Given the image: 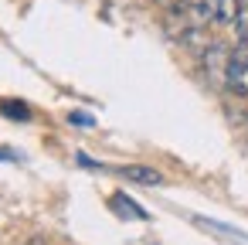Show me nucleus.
I'll list each match as a JSON object with an SVG mask.
<instances>
[{
  "instance_id": "nucleus-1",
  "label": "nucleus",
  "mask_w": 248,
  "mask_h": 245,
  "mask_svg": "<svg viewBox=\"0 0 248 245\" xmlns=\"http://www.w3.org/2000/svg\"><path fill=\"white\" fill-rule=\"evenodd\" d=\"M224 85L234 96H248V38H241L238 48H231V65H228Z\"/></svg>"
},
{
  "instance_id": "nucleus-2",
  "label": "nucleus",
  "mask_w": 248,
  "mask_h": 245,
  "mask_svg": "<svg viewBox=\"0 0 248 245\" xmlns=\"http://www.w3.org/2000/svg\"><path fill=\"white\" fill-rule=\"evenodd\" d=\"M214 7H217V0H180L177 11H180L184 31L187 28H207V24H214Z\"/></svg>"
},
{
  "instance_id": "nucleus-3",
  "label": "nucleus",
  "mask_w": 248,
  "mask_h": 245,
  "mask_svg": "<svg viewBox=\"0 0 248 245\" xmlns=\"http://www.w3.org/2000/svg\"><path fill=\"white\" fill-rule=\"evenodd\" d=\"M228 65H231V51L221 41H207V48H204V72H207V79L221 85L228 79Z\"/></svg>"
},
{
  "instance_id": "nucleus-4",
  "label": "nucleus",
  "mask_w": 248,
  "mask_h": 245,
  "mask_svg": "<svg viewBox=\"0 0 248 245\" xmlns=\"http://www.w3.org/2000/svg\"><path fill=\"white\" fill-rule=\"evenodd\" d=\"M119 177H126V180H133V184H143V187H156V184H163V174H156L153 167H140V163L119 167Z\"/></svg>"
},
{
  "instance_id": "nucleus-5",
  "label": "nucleus",
  "mask_w": 248,
  "mask_h": 245,
  "mask_svg": "<svg viewBox=\"0 0 248 245\" xmlns=\"http://www.w3.org/2000/svg\"><path fill=\"white\" fill-rule=\"evenodd\" d=\"M109 204L116 208V214H119V218H136V221H146V218H150V214H146L133 197H126V194H112V197H109Z\"/></svg>"
},
{
  "instance_id": "nucleus-6",
  "label": "nucleus",
  "mask_w": 248,
  "mask_h": 245,
  "mask_svg": "<svg viewBox=\"0 0 248 245\" xmlns=\"http://www.w3.org/2000/svg\"><path fill=\"white\" fill-rule=\"evenodd\" d=\"M238 17H241V0H217V7H214V24L231 28V24H238Z\"/></svg>"
},
{
  "instance_id": "nucleus-7",
  "label": "nucleus",
  "mask_w": 248,
  "mask_h": 245,
  "mask_svg": "<svg viewBox=\"0 0 248 245\" xmlns=\"http://www.w3.org/2000/svg\"><path fill=\"white\" fill-rule=\"evenodd\" d=\"M201 228H211V231H221L224 238H241V242H248V235L245 231H238V228H231V225H221V221H211V218H194Z\"/></svg>"
},
{
  "instance_id": "nucleus-8",
  "label": "nucleus",
  "mask_w": 248,
  "mask_h": 245,
  "mask_svg": "<svg viewBox=\"0 0 248 245\" xmlns=\"http://www.w3.org/2000/svg\"><path fill=\"white\" fill-rule=\"evenodd\" d=\"M0 109H4V116H11V119H31V109H28L24 102H11V99H7Z\"/></svg>"
},
{
  "instance_id": "nucleus-9",
  "label": "nucleus",
  "mask_w": 248,
  "mask_h": 245,
  "mask_svg": "<svg viewBox=\"0 0 248 245\" xmlns=\"http://www.w3.org/2000/svg\"><path fill=\"white\" fill-rule=\"evenodd\" d=\"M68 119H72V123H78V126H85V130L92 126V116H85V113H72Z\"/></svg>"
},
{
  "instance_id": "nucleus-10",
  "label": "nucleus",
  "mask_w": 248,
  "mask_h": 245,
  "mask_svg": "<svg viewBox=\"0 0 248 245\" xmlns=\"http://www.w3.org/2000/svg\"><path fill=\"white\" fill-rule=\"evenodd\" d=\"M0 160H7V163H17L21 157H17V153H11V150H0Z\"/></svg>"
},
{
  "instance_id": "nucleus-11",
  "label": "nucleus",
  "mask_w": 248,
  "mask_h": 245,
  "mask_svg": "<svg viewBox=\"0 0 248 245\" xmlns=\"http://www.w3.org/2000/svg\"><path fill=\"white\" fill-rule=\"evenodd\" d=\"M28 245H45V242H41V238H31V242H28Z\"/></svg>"
}]
</instances>
